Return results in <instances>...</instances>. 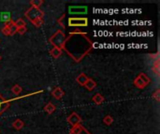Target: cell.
I'll return each instance as SVG.
<instances>
[{
  "instance_id": "obj_12",
  "label": "cell",
  "mask_w": 160,
  "mask_h": 134,
  "mask_svg": "<svg viewBox=\"0 0 160 134\" xmlns=\"http://www.w3.org/2000/svg\"><path fill=\"white\" fill-rule=\"evenodd\" d=\"M83 87H85V89H87V90L91 91V90H93L96 87V82L95 80H93L92 78H88V80L85 82Z\"/></svg>"
},
{
  "instance_id": "obj_6",
  "label": "cell",
  "mask_w": 160,
  "mask_h": 134,
  "mask_svg": "<svg viewBox=\"0 0 160 134\" xmlns=\"http://www.w3.org/2000/svg\"><path fill=\"white\" fill-rule=\"evenodd\" d=\"M69 134H91V133L86 130L82 124H79V125L72 127Z\"/></svg>"
},
{
  "instance_id": "obj_5",
  "label": "cell",
  "mask_w": 160,
  "mask_h": 134,
  "mask_svg": "<svg viewBox=\"0 0 160 134\" xmlns=\"http://www.w3.org/2000/svg\"><path fill=\"white\" fill-rule=\"evenodd\" d=\"M82 117H80V115L75 113V112H73L69 117H67V122H69L72 127H74L76 125H79V124H81L82 123Z\"/></svg>"
},
{
  "instance_id": "obj_24",
  "label": "cell",
  "mask_w": 160,
  "mask_h": 134,
  "mask_svg": "<svg viewBox=\"0 0 160 134\" xmlns=\"http://www.w3.org/2000/svg\"><path fill=\"white\" fill-rule=\"evenodd\" d=\"M103 121H104V123H105L106 125H110V124L113 122V118L112 115H106L105 117H104Z\"/></svg>"
},
{
  "instance_id": "obj_29",
  "label": "cell",
  "mask_w": 160,
  "mask_h": 134,
  "mask_svg": "<svg viewBox=\"0 0 160 134\" xmlns=\"http://www.w3.org/2000/svg\"><path fill=\"white\" fill-rule=\"evenodd\" d=\"M0 60H1V56H0Z\"/></svg>"
},
{
  "instance_id": "obj_1",
  "label": "cell",
  "mask_w": 160,
  "mask_h": 134,
  "mask_svg": "<svg viewBox=\"0 0 160 134\" xmlns=\"http://www.w3.org/2000/svg\"><path fill=\"white\" fill-rule=\"evenodd\" d=\"M92 48L93 43L87 37L86 33L74 31L69 33V36L66 38L62 50H64L76 63H80L89 53Z\"/></svg>"
},
{
  "instance_id": "obj_4",
  "label": "cell",
  "mask_w": 160,
  "mask_h": 134,
  "mask_svg": "<svg viewBox=\"0 0 160 134\" xmlns=\"http://www.w3.org/2000/svg\"><path fill=\"white\" fill-rule=\"evenodd\" d=\"M69 25L71 27H85L88 25L87 18H69Z\"/></svg>"
},
{
  "instance_id": "obj_13",
  "label": "cell",
  "mask_w": 160,
  "mask_h": 134,
  "mask_svg": "<svg viewBox=\"0 0 160 134\" xmlns=\"http://www.w3.org/2000/svg\"><path fill=\"white\" fill-rule=\"evenodd\" d=\"M5 25H7L8 28H9V35H13L15 33H17L18 28L15 26V24H14V22H13V21H11V22H7V23H5Z\"/></svg>"
},
{
  "instance_id": "obj_9",
  "label": "cell",
  "mask_w": 160,
  "mask_h": 134,
  "mask_svg": "<svg viewBox=\"0 0 160 134\" xmlns=\"http://www.w3.org/2000/svg\"><path fill=\"white\" fill-rule=\"evenodd\" d=\"M52 95L54 97L56 100H61L63 98V96L65 95V92H64V90L61 89L60 87H56V88H54L52 91Z\"/></svg>"
},
{
  "instance_id": "obj_28",
  "label": "cell",
  "mask_w": 160,
  "mask_h": 134,
  "mask_svg": "<svg viewBox=\"0 0 160 134\" xmlns=\"http://www.w3.org/2000/svg\"><path fill=\"white\" fill-rule=\"evenodd\" d=\"M63 18H65V14H63L62 16H61V18H60V19L58 20V22H61V20H62ZM59 23H60V25H61V26H63V29H65V26H64V24H62V22H59Z\"/></svg>"
},
{
  "instance_id": "obj_25",
  "label": "cell",
  "mask_w": 160,
  "mask_h": 134,
  "mask_svg": "<svg viewBox=\"0 0 160 134\" xmlns=\"http://www.w3.org/2000/svg\"><path fill=\"white\" fill-rule=\"evenodd\" d=\"M139 76H140V78L142 79V80H143L147 85H149V84H150V78L148 77V76H147V75L143 74V73H140V74Z\"/></svg>"
},
{
  "instance_id": "obj_17",
  "label": "cell",
  "mask_w": 160,
  "mask_h": 134,
  "mask_svg": "<svg viewBox=\"0 0 160 134\" xmlns=\"http://www.w3.org/2000/svg\"><path fill=\"white\" fill-rule=\"evenodd\" d=\"M93 102L96 103V104H97V105H99V104H101V103H103L104 102V101H105V99H104V97L100 94V93H96V94H95L94 95V97H93Z\"/></svg>"
},
{
  "instance_id": "obj_10",
  "label": "cell",
  "mask_w": 160,
  "mask_h": 134,
  "mask_svg": "<svg viewBox=\"0 0 160 134\" xmlns=\"http://www.w3.org/2000/svg\"><path fill=\"white\" fill-rule=\"evenodd\" d=\"M134 86L136 87V88H138V89H145L148 85H147L142 79L140 78V76H138L136 78L134 79Z\"/></svg>"
},
{
  "instance_id": "obj_8",
  "label": "cell",
  "mask_w": 160,
  "mask_h": 134,
  "mask_svg": "<svg viewBox=\"0 0 160 134\" xmlns=\"http://www.w3.org/2000/svg\"><path fill=\"white\" fill-rule=\"evenodd\" d=\"M10 105V102L9 100H6L4 99L2 95L0 94V115H1Z\"/></svg>"
},
{
  "instance_id": "obj_14",
  "label": "cell",
  "mask_w": 160,
  "mask_h": 134,
  "mask_svg": "<svg viewBox=\"0 0 160 134\" xmlns=\"http://www.w3.org/2000/svg\"><path fill=\"white\" fill-rule=\"evenodd\" d=\"M11 126H12V128H13L14 130H21L23 128V126H24V123H23V121L22 120V119H16L13 123L11 124Z\"/></svg>"
},
{
  "instance_id": "obj_16",
  "label": "cell",
  "mask_w": 160,
  "mask_h": 134,
  "mask_svg": "<svg viewBox=\"0 0 160 134\" xmlns=\"http://www.w3.org/2000/svg\"><path fill=\"white\" fill-rule=\"evenodd\" d=\"M88 76H86L85 74H81L77 78H76V81H77V83L79 84V85H81V86H84V84H85V82L88 80Z\"/></svg>"
},
{
  "instance_id": "obj_19",
  "label": "cell",
  "mask_w": 160,
  "mask_h": 134,
  "mask_svg": "<svg viewBox=\"0 0 160 134\" xmlns=\"http://www.w3.org/2000/svg\"><path fill=\"white\" fill-rule=\"evenodd\" d=\"M0 20H1L2 22H4L5 23L11 22L10 14L8 13V12H3V13H1V15H0Z\"/></svg>"
},
{
  "instance_id": "obj_20",
  "label": "cell",
  "mask_w": 160,
  "mask_h": 134,
  "mask_svg": "<svg viewBox=\"0 0 160 134\" xmlns=\"http://www.w3.org/2000/svg\"><path fill=\"white\" fill-rule=\"evenodd\" d=\"M11 91H12V93H13V94L19 95L23 91V89H22V87L20 86V85L16 84V85H14V86L11 88Z\"/></svg>"
},
{
  "instance_id": "obj_27",
  "label": "cell",
  "mask_w": 160,
  "mask_h": 134,
  "mask_svg": "<svg viewBox=\"0 0 160 134\" xmlns=\"http://www.w3.org/2000/svg\"><path fill=\"white\" fill-rule=\"evenodd\" d=\"M26 32V27H22V28H18L17 33H19L20 35H23Z\"/></svg>"
},
{
  "instance_id": "obj_11",
  "label": "cell",
  "mask_w": 160,
  "mask_h": 134,
  "mask_svg": "<svg viewBox=\"0 0 160 134\" xmlns=\"http://www.w3.org/2000/svg\"><path fill=\"white\" fill-rule=\"evenodd\" d=\"M152 71L153 74L156 75V77L159 76V73H160V67H159V58L153 61V65H152Z\"/></svg>"
},
{
  "instance_id": "obj_7",
  "label": "cell",
  "mask_w": 160,
  "mask_h": 134,
  "mask_svg": "<svg viewBox=\"0 0 160 134\" xmlns=\"http://www.w3.org/2000/svg\"><path fill=\"white\" fill-rule=\"evenodd\" d=\"M69 12L70 14H85L87 13V7H76V6H72L69 7Z\"/></svg>"
},
{
  "instance_id": "obj_15",
  "label": "cell",
  "mask_w": 160,
  "mask_h": 134,
  "mask_svg": "<svg viewBox=\"0 0 160 134\" xmlns=\"http://www.w3.org/2000/svg\"><path fill=\"white\" fill-rule=\"evenodd\" d=\"M55 109H56V107H55L52 102H48L44 106V108H43V110H44V112H46L48 115H52L55 111Z\"/></svg>"
},
{
  "instance_id": "obj_22",
  "label": "cell",
  "mask_w": 160,
  "mask_h": 134,
  "mask_svg": "<svg viewBox=\"0 0 160 134\" xmlns=\"http://www.w3.org/2000/svg\"><path fill=\"white\" fill-rule=\"evenodd\" d=\"M14 24L17 28H22V27H26V23L23 19H18L16 22H14Z\"/></svg>"
},
{
  "instance_id": "obj_18",
  "label": "cell",
  "mask_w": 160,
  "mask_h": 134,
  "mask_svg": "<svg viewBox=\"0 0 160 134\" xmlns=\"http://www.w3.org/2000/svg\"><path fill=\"white\" fill-rule=\"evenodd\" d=\"M50 54L54 59H57L61 56V54H62V50L59 48H53L50 50Z\"/></svg>"
},
{
  "instance_id": "obj_2",
  "label": "cell",
  "mask_w": 160,
  "mask_h": 134,
  "mask_svg": "<svg viewBox=\"0 0 160 134\" xmlns=\"http://www.w3.org/2000/svg\"><path fill=\"white\" fill-rule=\"evenodd\" d=\"M66 35L65 33L62 31V30H58V31L53 34L50 39H49V41H50V43L53 46V48H59L62 50L63 48V45L65 43L66 41Z\"/></svg>"
},
{
  "instance_id": "obj_21",
  "label": "cell",
  "mask_w": 160,
  "mask_h": 134,
  "mask_svg": "<svg viewBox=\"0 0 160 134\" xmlns=\"http://www.w3.org/2000/svg\"><path fill=\"white\" fill-rule=\"evenodd\" d=\"M42 4H43V0H31V1H30V5H31V7L38 8V9L40 8V6Z\"/></svg>"
},
{
  "instance_id": "obj_3",
  "label": "cell",
  "mask_w": 160,
  "mask_h": 134,
  "mask_svg": "<svg viewBox=\"0 0 160 134\" xmlns=\"http://www.w3.org/2000/svg\"><path fill=\"white\" fill-rule=\"evenodd\" d=\"M24 15H26V17L30 22H34L35 21H37L38 19H42L43 16H44V12H43L40 9L31 7V8H29L26 10V14H24Z\"/></svg>"
},
{
  "instance_id": "obj_23",
  "label": "cell",
  "mask_w": 160,
  "mask_h": 134,
  "mask_svg": "<svg viewBox=\"0 0 160 134\" xmlns=\"http://www.w3.org/2000/svg\"><path fill=\"white\" fill-rule=\"evenodd\" d=\"M152 97H153V98L155 99L157 102H160V89H156L153 92Z\"/></svg>"
},
{
  "instance_id": "obj_26",
  "label": "cell",
  "mask_w": 160,
  "mask_h": 134,
  "mask_svg": "<svg viewBox=\"0 0 160 134\" xmlns=\"http://www.w3.org/2000/svg\"><path fill=\"white\" fill-rule=\"evenodd\" d=\"M1 32H2V34H3V35H9V28H8V26H7V25H5V26L1 29Z\"/></svg>"
}]
</instances>
